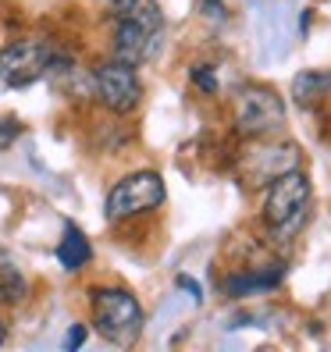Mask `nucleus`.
Instances as JSON below:
<instances>
[{"label":"nucleus","instance_id":"nucleus-1","mask_svg":"<svg viewBox=\"0 0 331 352\" xmlns=\"http://www.w3.org/2000/svg\"><path fill=\"white\" fill-rule=\"evenodd\" d=\"M160 36H164V11L157 0H136V4L114 18V43L111 54L121 65H147L150 57H157L160 47Z\"/></svg>","mask_w":331,"mask_h":352},{"label":"nucleus","instance_id":"nucleus-2","mask_svg":"<svg viewBox=\"0 0 331 352\" xmlns=\"http://www.w3.org/2000/svg\"><path fill=\"white\" fill-rule=\"evenodd\" d=\"M89 314L93 327L103 342L129 349L139 342L142 327H147V314H142L139 299L129 288H93L89 292Z\"/></svg>","mask_w":331,"mask_h":352},{"label":"nucleus","instance_id":"nucleus-3","mask_svg":"<svg viewBox=\"0 0 331 352\" xmlns=\"http://www.w3.org/2000/svg\"><path fill=\"white\" fill-rule=\"evenodd\" d=\"M288 111L285 100L278 96L275 86H264V82H246L235 93V129L246 139H267L285 129Z\"/></svg>","mask_w":331,"mask_h":352},{"label":"nucleus","instance_id":"nucleus-4","mask_svg":"<svg viewBox=\"0 0 331 352\" xmlns=\"http://www.w3.org/2000/svg\"><path fill=\"white\" fill-rule=\"evenodd\" d=\"M168 199V185H164V175L160 171H132L125 178H118L107 192V221H129V217H139V214H150L157 206Z\"/></svg>","mask_w":331,"mask_h":352},{"label":"nucleus","instance_id":"nucleus-5","mask_svg":"<svg viewBox=\"0 0 331 352\" xmlns=\"http://www.w3.org/2000/svg\"><path fill=\"white\" fill-rule=\"evenodd\" d=\"M310 196H314V185H310V175L292 168L271 182L264 199V224L271 232H296V224L303 221Z\"/></svg>","mask_w":331,"mask_h":352},{"label":"nucleus","instance_id":"nucleus-6","mask_svg":"<svg viewBox=\"0 0 331 352\" xmlns=\"http://www.w3.org/2000/svg\"><path fill=\"white\" fill-rule=\"evenodd\" d=\"M54 47L43 39H18L0 50V82L11 89H25L54 72Z\"/></svg>","mask_w":331,"mask_h":352},{"label":"nucleus","instance_id":"nucleus-7","mask_svg":"<svg viewBox=\"0 0 331 352\" xmlns=\"http://www.w3.org/2000/svg\"><path fill=\"white\" fill-rule=\"evenodd\" d=\"M93 93L111 114H132L142 103V82L132 65H121L111 57L93 68Z\"/></svg>","mask_w":331,"mask_h":352},{"label":"nucleus","instance_id":"nucleus-8","mask_svg":"<svg viewBox=\"0 0 331 352\" xmlns=\"http://www.w3.org/2000/svg\"><path fill=\"white\" fill-rule=\"evenodd\" d=\"M299 168V146L296 142H281V146H267L246 157V175L253 182L250 185H271L278 175Z\"/></svg>","mask_w":331,"mask_h":352},{"label":"nucleus","instance_id":"nucleus-9","mask_svg":"<svg viewBox=\"0 0 331 352\" xmlns=\"http://www.w3.org/2000/svg\"><path fill=\"white\" fill-rule=\"evenodd\" d=\"M285 278V267L281 263H267L264 271H250V274H232L224 278V292L232 299H242V296H257V292H271V288Z\"/></svg>","mask_w":331,"mask_h":352},{"label":"nucleus","instance_id":"nucleus-10","mask_svg":"<svg viewBox=\"0 0 331 352\" xmlns=\"http://www.w3.org/2000/svg\"><path fill=\"white\" fill-rule=\"evenodd\" d=\"M89 260H93L89 239L82 235L75 224H65V235H61V242H57V263L65 267L68 274H75V271H82Z\"/></svg>","mask_w":331,"mask_h":352},{"label":"nucleus","instance_id":"nucleus-11","mask_svg":"<svg viewBox=\"0 0 331 352\" xmlns=\"http://www.w3.org/2000/svg\"><path fill=\"white\" fill-rule=\"evenodd\" d=\"M25 296H29V281L22 274V267L8 253H0V302L18 306V302H25Z\"/></svg>","mask_w":331,"mask_h":352},{"label":"nucleus","instance_id":"nucleus-12","mask_svg":"<svg viewBox=\"0 0 331 352\" xmlns=\"http://www.w3.org/2000/svg\"><path fill=\"white\" fill-rule=\"evenodd\" d=\"M328 93H331V72H303L292 78V96L299 107H314Z\"/></svg>","mask_w":331,"mask_h":352},{"label":"nucleus","instance_id":"nucleus-13","mask_svg":"<svg viewBox=\"0 0 331 352\" xmlns=\"http://www.w3.org/2000/svg\"><path fill=\"white\" fill-rule=\"evenodd\" d=\"M189 78H193V86L203 89L206 96H217V89H221V82H217V75L211 72V65H196V68L189 72Z\"/></svg>","mask_w":331,"mask_h":352},{"label":"nucleus","instance_id":"nucleus-14","mask_svg":"<svg viewBox=\"0 0 331 352\" xmlns=\"http://www.w3.org/2000/svg\"><path fill=\"white\" fill-rule=\"evenodd\" d=\"M18 132H22V125H18V118H4V121H0V150L11 146V142L18 139Z\"/></svg>","mask_w":331,"mask_h":352},{"label":"nucleus","instance_id":"nucleus-15","mask_svg":"<svg viewBox=\"0 0 331 352\" xmlns=\"http://www.w3.org/2000/svg\"><path fill=\"white\" fill-rule=\"evenodd\" d=\"M203 18L206 22H224V0H203Z\"/></svg>","mask_w":331,"mask_h":352},{"label":"nucleus","instance_id":"nucleus-16","mask_svg":"<svg viewBox=\"0 0 331 352\" xmlns=\"http://www.w3.org/2000/svg\"><path fill=\"white\" fill-rule=\"evenodd\" d=\"M178 288H182V292H189L193 296V302H203V292H200V285L189 278V274H178V281H175Z\"/></svg>","mask_w":331,"mask_h":352},{"label":"nucleus","instance_id":"nucleus-17","mask_svg":"<svg viewBox=\"0 0 331 352\" xmlns=\"http://www.w3.org/2000/svg\"><path fill=\"white\" fill-rule=\"evenodd\" d=\"M82 342H86V327H82V324H75V327L68 331V338H65V349H68V352H75Z\"/></svg>","mask_w":331,"mask_h":352},{"label":"nucleus","instance_id":"nucleus-18","mask_svg":"<svg viewBox=\"0 0 331 352\" xmlns=\"http://www.w3.org/2000/svg\"><path fill=\"white\" fill-rule=\"evenodd\" d=\"M132 4H136V0H103V8H107V14H111V18H121Z\"/></svg>","mask_w":331,"mask_h":352},{"label":"nucleus","instance_id":"nucleus-19","mask_svg":"<svg viewBox=\"0 0 331 352\" xmlns=\"http://www.w3.org/2000/svg\"><path fill=\"white\" fill-rule=\"evenodd\" d=\"M4 342H8V324L0 320V345H4Z\"/></svg>","mask_w":331,"mask_h":352}]
</instances>
